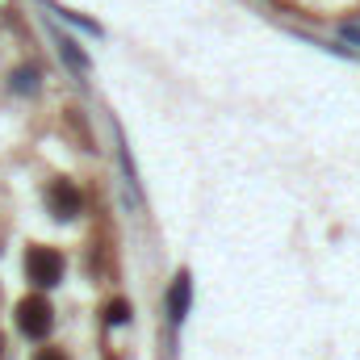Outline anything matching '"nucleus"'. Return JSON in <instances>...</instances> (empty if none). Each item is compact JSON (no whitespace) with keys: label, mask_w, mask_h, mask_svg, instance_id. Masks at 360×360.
Wrapping results in <instances>:
<instances>
[{"label":"nucleus","mask_w":360,"mask_h":360,"mask_svg":"<svg viewBox=\"0 0 360 360\" xmlns=\"http://www.w3.org/2000/svg\"><path fill=\"white\" fill-rule=\"evenodd\" d=\"M17 327H21V335H30V340H46L51 327H55V310H51V302H46L42 293L21 297V302H17Z\"/></svg>","instance_id":"f257e3e1"},{"label":"nucleus","mask_w":360,"mask_h":360,"mask_svg":"<svg viewBox=\"0 0 360 360\" xmlns=\"http://www.w3.org/2000/svg\"><path fill=\"white\" fill-rule=\"evenodd\" d=\"M25 276L34 289H51L63 281V252L55 248H30L25 252Z\"/></svg>","instance_id":"f03ea898"},{"label":"nucleus","mask_w":360,"mask_h":360,"mask_svg":"<svg viewBox=\"0 0 360 360\" xmlns=\"http://www.w3.org/2000/svg\"><path fill=\"white\" fill-rule=\"evenodd\" d=\"M46 201H51L55 218H76L80 205H84V197H80V188H76L72 180H55V184L46 188Z\"/></svg>","instance_id":"7ed1b4c3"},{"label":"nucleus","mask_w":360,"mask_h":360,"mask_svg":"<svg viewBox=\"0 0 360 360\" xmlns=\"http://www.w3.org/2000/svg\"><path fill=\"white\" fill-rule=\"evenodd\" d=\"M188 306H193V276L188 272H176L172 285H168V319L172 323H184Z\"/></svg>","instance_id":"20e7f679"},{"label":"nucleus","mask_w":360,"mask_h":360,"mask_svg":"<svg viewBox=\"0 0 360 360\" xmlns=\"http://www.w3.org/2000/svg\"><path fill=\"white\" fill-rule=\"evenodd\" d=\"M55 46H59V55L68 59V68H72L76 76H84V72H89V55H84V51H80L68 34H55Z\"/></svg>","instance_id":"39448f33"},{"label":"nucleus","mask_w":360,"mask_h":360,"mask_svg":"<svg viewBox=\"0 0 360 360\" xmlns=\"http://www.w3.org/2000/svg\"><path fill=\"white\" fill-rule=\"evenodd\" d=\"M105 319H109V327H122V323H130V302H126V297L109 302V306H105Z\"/></svg>","instance_id":"423d86ee"},{"label":"nucleus","mask_w":360,"mask_h":360,"mask_svg":"<svg viewBox=\"0 0 360 360\" xmlns=\"http://www.w3.org/2000/svg\"><path fill=\"white\" fill-rule=\"evenodd\" d=\"M13 89H17V92H34V89H38V72H34V68L13 72Z\"/></svg>","instance_id":"0eeeda50"},{"label":"nucleus","mask_w":360,"mask_h":360,"mask_svg":"<svg viewBox=\"0 0 360 360\" xmlns=\"http://www.w3.org/2000/svg\"><path fill=\"white\" fill-rule=\"evenodd\" d=\"M340 38H348V42L360 46V25H340Z\"/></svg>","instance_id":"6e6552de"},{"label":"nucleus","mask_w":360,"mask_h":360,"mask_svg":"<svg viewBox=\"0 0 360 360\" xmlns=\"http://www.w3.org/2000/svg\"><path fill=\"white\" fill-rule=\"evenodd\" d=\"M34 360H68V352H59V348H42Z\"/></svg>","instance_id":"1a4fd4ad"},{"label":"nucleus","mask_w":360,"mask_h":360,"mask_svg":"<svg viewBox=\"0 0 360 360\" xmlns=\"http://www.w3.org/2000/svg\"><path fill=\"white\" fill-rule=\"evenodd\" d=\"M0 360H4V335H0Z\"/></svg>","instance_id":"9d476101"}]
</instances>
